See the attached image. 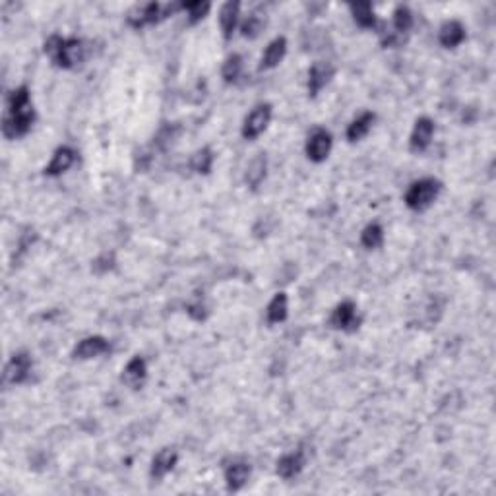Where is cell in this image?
Masks as SVG:
<instances>
[{"mask_svg":"<svg viewBox=\"0 0 496 496\" xmlns=\"http://www.w3.org/2000/svg\"><path fill=\"white\" fill-rule=\"evenodd\" d=\"M35 120V109L27 85H20L17 90L10 92L6 101V115L2 120V134L8 140H16L26 136Z\"/></svg>","mask_w":496,"mask_h":496,"instance_id":"1","label":"cell"},{"mask_svg":"<svg viewBox=\"0 0 496 496\" xmlns=\"http://www.w3.org/2000/svg\"><path fill=\"white\" fill-rule=\"evenodd\" d=\"M45 55L59 68H76L85 59V47L82 39L70 37L64 39L60 35H51L45 41Z\"/></svg>","mask_w":496,"mask_h":496,"instance_id":"2","label":"cell"},{"mask_svg":"<svg viewBox=\"0 0 496 496\" xmlns=\"http://www.w3.org/2000/svg\"><path fill=\"white\" fill-rule=\"evenodd\" d=\"M178 10H183V2H173V4H165L161 6L157 2H150V4H142V6H136L134 10L128 12V26L134 27V29H142L146 26H152L157 24L161 20H165L171 14H175Z\"/></svg>","mask_w":496,"mask_h":496,"instance_id":"3","label":"cell"},{"mask_svg":"<svg viewBox=\"0 0 496 496\" xmlns=\"http://www.w3.org/2000/svg\"><path fill=\"white\" fill-rule=\"evenodd\" d=\"M442 192V183L438 178H420L413 183L405 192V206L413 211H425Z\"/></svg>","mask_w":496,"mask_h":496,"instance_id":"4","label":"cell"},{"mask_svg":"<svg viewBox=\"0 0 496 496\" xmlns=\"http://www.w3.org/2000/svg\"><path fill=\"white\" fill-rule=\"evenodd\" d=\"M269 120H271V105L269 103H260L256 105L248 117L244 118L243 125V138L244 140H256L258 136L268 128Z\"/></svg>","mask_w":496,"mask_h":496,"instance_id":"5","label":"cell"},{"mask_svg":"<svg viewBox=\"0 0 496 496\" xmlns=\"http://www.w3.org/2000/svg\"><path fill=\"white\" fill-rule=\"evenodd\" d=\"M332 134H330L326 128H316L309 140H306V157L314 163H322V161L328 160L330 152H332Z\"/></svg>","mask_w":496,"mask_h":496,"instance_id":"6","label":"cell"},{"mask_svg":"<svg viewBox=\"0 0 496 496\" xmlns=\"http://www.w3.org/2000/svg\"><path fill=\"white\" fill-rule=\"evenodd\" d=\"M31 367H34V361L27 351L14 353L10 357L6 370H4V380L8 384H24L31 374Z\"/></svg>","mask_w":496,"mask_h":496,"instance_id":"7","label":"cell"},{"mask_svg":"<svg viewBox=\"0 0 496 496\" xmlns=\"http://www.w3.org/2000/svg\"><path fill=\"white\" fill-rule=\"evenodd\" d=\"M332 328L343 330V332H355L361 324V318L357 316V304L353 301H343L339 303L332 312V318H330Z\"/></svg>","mask_w":496,"mask_h":496,"instance_id":"8","label":"cell"},{"mask_svg":"<svg viewBox=\"0 0 496 496\" xmlns=\"http://www.w3.org/2000/svg\"><path fill=\"white\" fill-rule=\"evenodd\" d=\"M336 74V68L332 62L326 60H318L309 68V95L316 97L326 85L332 82V78Z\"/></svg>","mask_w":496,"mask_h":496,"instance_id":"9","label":"cell"},{"mask_svg":"<svg viewBox=\"0 0 496 496\" xmlns=\"http://www.w3.org/2000/svg\"><path fill=\"white\" fill-rule=\"evenodd\" d=\"M304 463H306V454H304L303 448H299V450L279 458L276 463V473L281 479H293L304 469Z\"/></svg>","mask_w":496,"mask_h":496,"instance_id":"10","label":"cell"},{"mask_svg":"<svg viewBox=\"0 0 496 496\" xmlns=\"http://www.w3.org/2000/svg\"><path fill=\"white\" fill-rule=\"evenodd\" d=\"M111 345L105 337L90 336L84 337V339L74 347L72 357H74V359H80V361H87V359H95V357H99V355L107 353Z\"/></svg>","mask_w":496,"mask_h":496,"instance_id":"11","label":"cell"},{"mask_svg":"<svg viewBox=\"0 0 496 496\" xmlns=\"http://www.w3.org/2000/svg\"><path fill=\"white\" fill-rule=\"evenodd\" d=\"M146 376H148V364H146V361L140 355H136V357H132L127 362V367L122 369L120 382L125 386L132 388V390H140L143 386V382H146Z\"/></svg>","mask_w":496,"mask_h":496,"instance_id":"12","label":"cell"},{"mask_svg":"<svg viewBox=\"0 0 496 496\" xmlns=\"http://www.w3.org/2000/svg\"><path fill=\"white\" fill-rule=\"evenodd\" d=\"M434 134V122L429 117H420L415 120V127H413L411 138H409V148L411 152H425L430 146Z\"/></svg>","mask_w":496,"mask_h":496,"instance_id":"13","label":"cell"},{"mask_svg":"<svg viewBox=\"0 0 496 496\" xmlns=\"http://www.w3.org/2000/svg\"><path fill=\"white\" fill-rule=\"evenodd\" d=\"M177 462H178V452L175 450V448H171V446L161 448L160 452L153 455L152 460V469H150L152 479L155 481L163 479L167 473H171V471L175 469Z\"/></svg>","mask_w":496,"mask_h":496,"instance_id":"14","label":"cell"},{"mask_svg":"<svg viewBox=\"0 0 496 496\" xmlns=\"http://www.w3.org/2000/svg\"><path fill=\"white\" fill-rule=\"evenodd\" d=\"M76 157V152L70 146H60L59 150L52 153V160L49 161V165L45 167V175L47 177H59L62 173H66L68 169L74 165Z\"/></svg>","mask_w":496,"mask_h":496,"instance_id":"15","label":"cell"},{"mask_svg":"<svg viewBox=\"0 0 496 496\" xmlns=\"http://www.w3.org/2000/svg\"><path fill=\"white\" fill-rule=\"evenodd\" d=\"M438 41L446 49H455L458 45H462L465 41V27L458 20L446 22L440 27V31H438Z\"/></svg>","mask_w":496,"mask_h":496,"instance_id":"16","label":"cell"},{"mask_svg":"<svg viewBox=\"0 0 496 496\" xmlns=\"http://www.w3.org/2000/svg\"><path fill=\"white\" fill-rule=\"evenodd\" d=\"M250 465L246 462H233L225 467V483L229 490H241L250 477Z\"/></svg>","mask_w":496,"mask_h":496,"instance_id":"17","label":"cell"},{"mask_svg":"<svg viewBox=\"0 0 496 496\" xmlns=\"http://www.w3.org/2000/svg\"><path fill=\"white\" fill-rule=\"evenodd\" d=\"M287 52V39L285 37H276L274 41L269 43L266 47V51L262 55L260 60V70H269V68H276L283 60Z\"/></svg>","mask_w":496,"mask_h":496,"instance_id":"18","label":"cell"},{"mask_svg":"<svg viewBox=\"0 0 496 496\" xmlns=\"http://www.w3.org/2000/svg\"><path fill=\"white\" fill-rule=\"evenodd\" d=\"M239 10H241V4L236 0L225 2L219 10V24H221V31H223L225 39H231L235 34L236 22H239Z\"/></svg>","mask_w":496,"mask_h":496,"instance_id":"19","label":"cell"},{"mask_svg":"<svg viewBox=\"0 0 496 496\" xmlns=\"http://www.w3.org/2000/svg\"><path fill=\"white\" fill-rule=\"evenodd\" d=\"M266 169H268L266 153H258V155L248 163L244 180H246V185L250 186L253 190H256V188L264 183V178H266Z\"/></svg>","mask_w":496,"mask_h":496,"instance_id":"20","label":"cell"},{"mask_svg":"<svg viewBox=\"0 0 496 496\" xmlns=\"http://www.w3.org/2000/svg\"><path fill=\"white\" fill-rule=\"evenodd\" d=\"M349 10H351V16H353L355 24L359 27H364V29H374L378 26V20H376V14H374V8L370 2H357V4H349Z\"/></svg>","mask_w":496,"mask_h":496,"instance_id":"21","label":"cell"},{"mask_svg":"<svg viewBox=\"0 0 496 496\" xmlns=\"http://www.w3.org/2000/svg\"><path fill=\"white\" fill-rule=\"evenodd\" d=\"M374 120H376V115L374 113H362L361 117H357L347 127V140L349 142H359V140H362L364 136L369 134L370 130H372V125H374Z\"/></svg>","mask_w":496,"mask_h":496,"instance_id":"22","label":"cell"},{"mask_svg":"<svg viewBox=\"0 0 496 496\" xmlns=\"http://www.w3.org/2000/svg\"><path fill=\"white\" fill-rule=\"evenodd\" d=\"M287 314H289V299H287L285 293H276L274 299L269 301L268 311H266V316H268L269 324H279V322H285Z\"/></svg>","mask_w":496,"mask_h":496,"instance_id":"23","label":"cell"},{"mask_svg":"<svg viewBox=\"0 0 496 496\" xmlns=\"http://www.w3.org/2000/svg\"><path fill=\"white\" fill-rule=\"evenodd\" d=\"M243 74V57L241 55H229L225 62H223V68H221V76L225 80V84H235L236 80L241 78Z\"/></svg>","mask_w":496,"mask_h":496,"instance_id":"24","label":"cell"},{"mask_svg":"<svg viewBox=\"0 0 496 496\" xmlns=\"http://www.w3.org/2000/svg\"><path fill=\"white\" fill-rule=\"evenodd\" d=\"M361 244L364 248H380L384 244V229L380 227L378 223H370L367 227L362 229L361 233Z\"/></svg>","mask_w":496,"mask_h":496,"instance_id":"25","label":"cell"},{"mask_svg":"<svg viewBox=\"0 0 496 496\" xmlns=\"http://www.w3.org/2000/svg\"><path fill=\"white\" fill-rule=\"evenodd\" d=\"M213 165V152L210 148H202L190 157V169L198 175H208Z\"/></svg>","mask_w":496,"mask_h":496,"instance_id":"26","label":"cell"},{"mask_svg":"<svg viewBox=\"0 0 496 496\" xmlns=\"http://www.w3.org/2000/svg\"><path fill=\"white\" fill-rule=\"evenodd\" d=\"M413 27V12L407 6H397L394 10V34L404 37Z\"/></svg>","mask_w":496,"mask_h":496,"instance_id":"27","label":"cell"},{"mask_svg":"<svg viewBox=\"0 0 496 496\" xmlns=\"http://www.w3.org/2000/svg\"><path fill=\"white\" fill-rule=\"evenodd\" d=\"M264 26H266V17L262 16V14H258V12H253V14L243 22L241 31H243V35L246 37V39H254V37L260 35Z\"/></svg>","mask_w":496,"mask_h":496,"instance_id":"28","label":"cell"},{"mask_svg":"<svg viewBox=\"0 0 496 496\" xmlns=\"http://www.w3.org/2000/svg\"><path fill=\"white\" fill-rule=\"evenodd\" d=\"M211 4L210 2H202V0H194V2H183V10H186L188 12V22L190 24H198V22H202L204 17L208 16V12H210Z\"/></svg>","mask_w":496,"mask_h":496,"instance_id":"29","label":"cell"},{"mask_svg":"<svg viewBox=\"0 0 496 496\" xmlns=\"http://www.w3.org/2000/svg\"><path fill=\"white\" fill-rule=\"evenodd\" d=\"M186 312H188L194 320L200 322V320L206 318V314H208V306H206V303H204L202 297H196L192 303L186 304Z\"/></svg>","mask_w":496,"mask_h":496,"instance_id":"30","label":"cell"},{"mask_svg":"<svg viewBox=\"0 0 496 496\" xmlns=\"http://www.w3.org/2000/svg\"><path fill=\"white\" fill-rule=\"evenodd\" d=\"M115 268V256L113 254H101L97 260L93 262V271L95 274H105Z\"/></svg>","mask_w":496,"mask_h":496,"instance_id":"31","label":"cell"}]
</instances>
